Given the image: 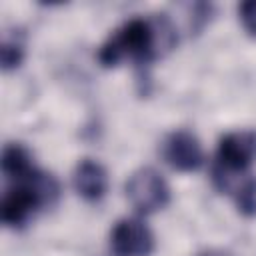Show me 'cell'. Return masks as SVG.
I'll return each instance as SVG.
<instances>
[{"mask_svg": "<svg viewBox=\"0 0 256 256\" xmlns=\"http://www.w3.org/2000/svg\"><path fill=\"white\" fill-rule=\"evenodd\" d=\"M164 160L180 172L198 170L204 164V150L200 140L188 130H174L162 144Z\"/></svg>", "mask_w": 256, "mask_h": 256, "instance_id": "8992f818", "label": "cell"}, {"mask_svg": "<svg viewBox=\"0 0 256 256\" xmlns=\"http://www.w3.org/2000/svg\"><path fill=\"white\" fill-rule=\"evenodd\" d=\"M176 42V28L166 14L134 16L118 26L98 50L102 66H118L124 60L134 64H150L154 58L170 50Z\"/></svg>", "mask_w": 256, "mask_h": 256, "instance_id": "6da1fadb", "label": "cell"}, {"mask_svg": "<svg viewBox=\"0 0 256 256\" xmlns=\"http://www.w3.org/2000/svg\"><path fill=\"white\" fill-rule=\"evenodd\" d=\"M2 174L10 180V182H20L26 180L38 166L32 160V154L28 152V148H24L22 144H6L2 150Z\"/></svg>", "mask_w": 256, "mask_h": 256, "instance_id": "ba28073f", "label": "cell"}, {"mask_svg": "<svg viewBox=\"0 0 256 256\" xmlns=\"http://www.w3.org/2000/svg\"><path fill=\"white\" fill-rule=\"evenodd\" d=\"M72 184L74 190L88 202H96L100 200L106 190H108V174L106 168L90 158H84L82 162H78V166L74 168L72 174Z\"/></svg>", "mask_w": 256, "mask_h": 256, "instance_id": "52a82bcc", "label": "cell"}, {"mask_svg": "<svg viewBox=\"0 0 256 256\" xmlns=\"http://www.w3.org/2000/svg\"><path fill=\"white\" fill-rule=\"evenodd\" d=\"M200 256H232L228 252H206V254H200Z\"/></svg>", "mask_w": 256, "mask_h": 256, "instance_id": "7c38bea8", "label": "cell"}, {"mask_svg": "<svg viewBox=\"0 0 256 256\" xmlns=\"http://www.w3.org/2000/svg\"><path fill=\"white\" fill-rule=\"evenodd\" d=\"M0 58H2V68L4 70L18 68L20 62L24 60V42L18 36L16 38H4L2 48H0Z\"/></svg>", "mask_w": 256, "mask_h": 256, "instance_id": "30bf717a", "label": "cell"}, {"mask_svg": "<svg viewBox=\"0 0 256 256\" xmlns=\"http://www.w3.org/2000/svg\"><path fill=\"white\" fill-rule=\"evenodd\" d=\"M112 256H150L154 234L142 218H122L110 232Z\"/></svg>", "mask_w": 256, "mask_h": 256, "instance_id": "5b68a950", "label": "cell"}, {"mask_svg": "<svg viewBox=\"0 0 256 256\" xmlns=\"http://www.w3.org/2000/svg\"><path fill=\"white\" fill-rule=\"evenodd\" d=\"M256 160V132L234 130L220 138L216 150L214 182L222 188L232 174H242Z\"/></svg>", "mask_w": 256, "mask_h": 256, "instance_id": "3957f363", "label": "cell"}, {"mask_svg": "<svg viewBox=\"0 0 256 256\" xmlns=\"http://www.w3.org/2000/svg\"><path fill=\"white\" fill-rule=\"evenodd\" d=\"M58 180L52 174L36 168L26 180L12 182L6 188L0 206L2 222L10 228H22L40 208L52 206L58 200Z\"/></svg>", "mask_w": 256, "mask_h": 256, "instance_id": "7a4b0ae2", "label": "cell"}, {"mask_svg": "<svg viewBox=\"0 0 256 256\" xmlns=\"http://www.w3.org/2000/svg\"><path fill=\"white\" fill-rule=\"evenodd\" d=\"M126 196L140 214H152L170 202V188L158 170L144 166L128 178Z\"/></svg>", "mask_w": 256, "mask_h": 256, "instance_id": "277c9868", "label": "cell"}, {"mask_svg": "<svg viewBox=\"0 0 256 256\" xmlns=\"http://www.w3.org/2000/svg\"><path fill=\"white\" fill-rule=\"evenodd\" d=\"M234 202L244 216H256V178L244 180V184L234 190Z\"/></svg>", "mask_w": 256, "mask_h": 256, "instance_id": "9c48e42d", "label": "cell"}, {"mask_svg": "<svg viewBox=\"0 0 256 256\" xmlns=\"http://www.w3.org/2000/svg\"><path fill=\"white\" fill-rule=\"evenodd\" d=\"M238 14H240V22L244 26V30L256 38V0H248L242 2L238 6Z\"/></svg>", "mask_w": 256, "mask_h": 256, "instance_id": "8fae6325", "label": "cell"}]
</instances>
